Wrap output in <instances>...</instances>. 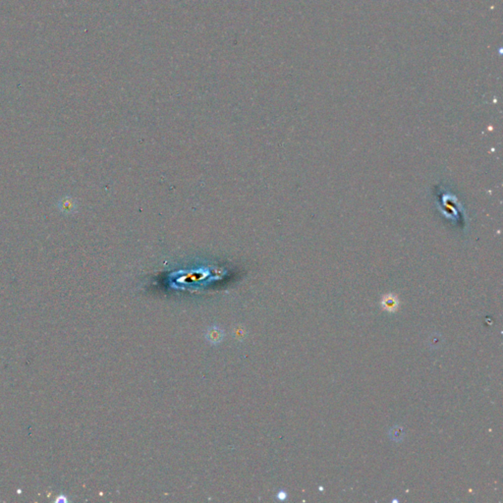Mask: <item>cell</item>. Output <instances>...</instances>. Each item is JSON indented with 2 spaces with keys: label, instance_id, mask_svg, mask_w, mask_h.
I'll use <instances>...</instances> for the list:
<instances>
[{
  "label": "cell",
  "instance_id": "cell-2",
  "mask_svg": "<svg viewBox=\"0 0 503 503\" xmlns=\"http://www.w3.org/2000/svg\"><path fill=\"white\" fill-rule=\"evenodd\" d=\"M206 340L212 344V345H218L220 344L225 337V332L223 328H221L219 325H212L209 327V329L205 333Z\"/></svg>",
  "mask_w": 503,
  "mask_h": 503
},
{
  "label": "cell",
  "instance_id": "cell-3",
  "mask_svg": "<svg viewBox=\"0 0 503 503\" xmlns=\"http://www.w3.org/2000/svg\"><path fill=\"white\" fill-rule=\"evenodd\" d=\"M398 305H399V301L396 296L393 294H388L384 296L381 301L382 308L389 313H394L398 308Z\"/></svg>",
  "mask_w": 503,
  "mask_h": 503
},
{
  "label": "cell",
  "instance_id": "cell-1",
  "mask_svg": "<svg viewBox=\"0 0 503 503\" xmlns=\"http://www.w3.org/2000/svg\"><path fill=\"white\" fill-rule=\"evenodd\" d=\"M56 206H57V209L59 210V212L65 215L75 214L77 213L78 207H79L76 198H74L69 195L63 196L62 198H59Z\"/></svg>",
  "mask_w": 503,
  "mask_h": 503
},
{
  "label": "cell",
  "instance_id": "cell-4",
  "mask_svg": "<svg viewBox=\"0 0 503 503\" xmlns=\"http://www.w3.org/2000/svg\"><path fill=\"white\" fill-rule=\"evenodd\" d=\"M286 497H287V493L285 491H283V490H281V491H279L277 493V498L279 500H284Z\"/></svg>",
  "mask_w": 503,
  "mask_h": 503
}]
</instances>
